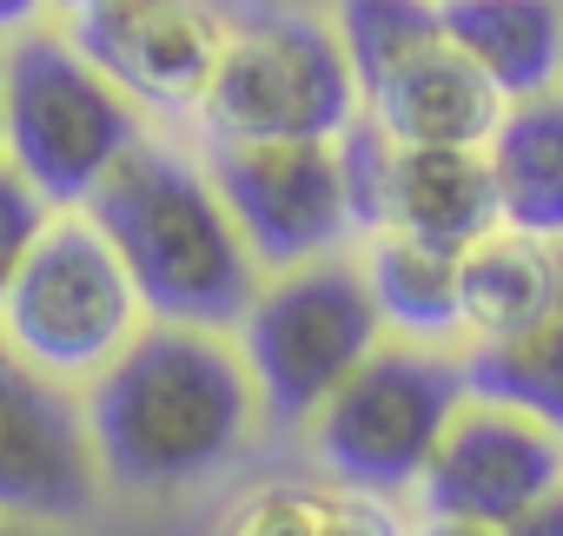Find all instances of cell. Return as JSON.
<instances>
[{"label": "cell", "mask_w": 563, "mask_h": 536, "mask_svg": "<svg viewBox=\"0 0 563 536\" xmlns=\"http://www.w3.org/2000/svg\"><path fill=\"white\" fill-rule=\"evenodd\" d=\"M87 444L107 483L173 496L219 477L258 431V384L219 332L146 325L87 378Z\"/></svg>", "instance_id": "obj_1"}, {"label": "cell", "mask_w": 563, "mask_h": 536, "mask_svg": "<svg viewBox=\"0 0 563 536\" xmlns=\"http://www.w3.org/2000/svg\"><path fill=\"white\" fill-rule=\"evenodd\" d=\"M87 219L120 252L153 325L239 332L258 292V258L199 166L140 139L87 199Z\"/></svg>", "instance_id": "obj_2"}, {"label": "cell", "mask_w": 563, "mask_h": 536, "mask_svg": "<svg viewBox=\"0 0 563 536\" xmlns=\"http://www.w3.org/2000/svg\"><path fill=\"white\" fill-rule=\"evenodd\" d=\"M0 113H8V159L54 212L87 205L107 172L146 139L140 107L67 41L21 34L0 54Z\"/></svg>", "instance_id": "obj_3"}, {"label": "cell", "mask_w": 563, "mask_h": 536, "mask_svg": "<svg viewBox=\"0 0 563 536\" xmlns=\"http://www.w3.org/2000/svg\"><path fill=\"white\" fill-rule=\"evenodd\" d=\"M378 345H385V319L372 305L365 265L352 258H312L258 279L239 319V358L258 384V404L278 424H312L319 404Z\"/></svg>", "instance_id": "obj_4"}, {"label": "cell", "mask_w": 563, "mask_h": 536, "mask_svg": "<svg viewBox=\"0 0 563 536\" xmlns=\"http://www.w3.org/2000/svg\"><path fill=\"white\" fill-rule=\"evenodd\" d=\"M140 319L146 305L107 232L87 212H54L0 305V338L54 384H87L146 332Z\"/></svg>", "instance_id": "obj_5"}, {"label": "cell", "mask_w": 563, "mask_h": 536, "mask_svg": "<svg viewBox=\"0 0 563 536\" xmlns=\"http://www.w3.org/2000/svg\"><path fill=\"white\" fill-rule=\"evenodd\" d=\"M365 113L339 27L319 14H252L225 27L199 120L212 139H339Z\"/></svg>", "instance_id": "obj_6"}, {"label": "cell", "mask_w": 563, "mask_h": 536, "mask_svg": "<svg viewBox=\"0 0 563 536\" xmlns=\"http://www.w3.org/2000/svg\"><path fill=\"white\" fill-rule=\"evenodd\" d=\"M464 404V371L457 358L431 345H378L312 417V450L319 464L372 496L418 490L438 437L451 431Z\"/></svg>", "instance_id": "obj_7"}, {"label": "cell", "mask_w": 563, "mask_h": 536, "mask_svg": "<svg viewBox=\"0 0 563 536\" xmlns=\"http://www.w3.org/2000/svg\"><path fill=\"white\" fill-rule=\"evenodd\" d=\"M206 179L265 272L339 258L358 238L332 139H219Z\"/></svg>", "instance_id": "obj_8"}, {"label": "cell", "mask_w": 563, "mask_h": 536, "mask_svg": "<svg viewBox=\"0 0 563 536\" xmlns=\"http://www.w3.org/2000/svg\"><path fill=\"white\" fill-rule=\"evenodd\" d=\"M93 496L100 464L87 444L80 398L0 338V516L47 529L87 516Z\"/></svg>", "instance_id": "obj_9"}, {"label": "cell", "mask_w": 563, "mask_h": 536, "mask_svg": "<svg viewBox=\"0 0 563 536\" xmlns=\"http://www.w3.org/2000/svg\"><path fill=\"white\" fill-rule=\"evenodd\" d=\"M67 41L146 113H199L225 54L212 0H107L74 14Z\"/></svg>", "instance_id": "obj_10"}, {"label": "cell", "mask_w": 563, "mask_h": 536, "mask_svg": "<svg viewBox=\"0 0 563 536\" xmlns=\"http://www.w3.org/2000/svg\"><path fill=\"white\" fill-rule=\"evenodd\" d=\"M556 483H563V437L556 431L464 398L451 431L438 437L424 477H418V496L431 516L504 529L523 503L550 496Z\"/></svg>", "instance_id": "obj_11"}, {"label": "cell", "mask_w": 563, "mask_h": 536, "mask_svg": "<svg viewBox=\"0 0 563 536\" xmlns=\"http://www.w3.org/2000/svg\"><path fill=\"white\" fill-rule=\"evenodd\" d=\"M504 93L444 41L431 54H418L411 67H398L378 93H365V113L398 139V146H490L497 120H504Z\"/></svg>", "instance_id": "obj_12"}, {"label": "cell", "mask_w": 563, "mask_h": 536, "mask_svg": "<svg viewBox=\"0 0 563 536\" xmlns=\"http://www.w3.org/2000/svg\"><path fill=\"white\" fill-rule=\"evenodd\" d=\"M438 21L504 100L563 87V0H438Z\"/></svg>", "instance_id": "obj_13"}, {"label": "cell", "mask_w": 563, "mask_h": 536, "mask_svg": "<svg viewBox=\"0 0 563 536\" xmlns=\"http://www.w3.org/2000/svg\"><path fill=\"white\" fill-rule=\"evenodd\" d=\"M497 225H504L497 179L477 146H398L385 232H405V238H424L444 252H471Z\"/></svg>", "instance_id": "obj_14"}, {"label": "cell", "mask_w": 563, "mask_h": 536, "mask_svg": "<svg viewBox=\"0 0 563 536\" xmlns=\"http://www.w3.org/2000/svg\"><path fill=\"white\" fill-rule=\"evenodd\" d=\"M484 159L497 179L504 225L556 245L563 238V87L537 100H510Z\"/></svg>", "instance_id": "obj_15"}, {"label": "cell", "mask_w": 563, "mask_h": 536, "mask_svg": "<svg viewBox=\"0 0 563 536\" xmlns=\"http://www.w3.org/2000/svg\"><path fill=\"white\" fill-rule=\"evenodd\" d=\"M464 286V332L471 338H510L543 319H556V245L497 225L457 258Z\"/></svg>", "instance_id": "obj_16"}, {"label": "cell", "mask_w": 563, "mask_h": 536, "mask_svg": "<svg viewBox=\"0 0 563 536\" xmlns=\"http://www.w3.org/2000/svg\"><path fill=\"white\" fill-rule=\"evenodd\" d=\"M457 258L444 245L405 238V232H372V258H365V286L372 305L385 319V332H398L405 345H444L464 332V286H457Z\"/></svg>", "instance_id": "obj_17"}, {"label": "cell", "mask_w": 563, "mask_h": 536, "mask_svg": "<svg viewBox=\"0 0 563 536\" xmlns=\"http://www.w3.org/2000/svg\"><path fill=\"white\" fill-rule=\"evenodd\" d=\"M457 371H464V398L517 411L563 437V319H543L510 338H471Z\"/></svg>", "instance_id": "obj_18"}, {"label": "cell", "mask_w": 563, "mask_h": 536, "mask_svg": "<svg viewBox=\"0 0 563 536\" xmlns=\"http://www.w3.org/2000/svg\"><path fill=\"white\" fill-rule=\"evenodd\" d=\"M225 536H405L391 496L352 490V483H272L252 503H239V516L225 523Z\"/></svg>", "instance_id": "obj_19"}, {"label": "cell", "mask_w": 563, "mask_h": 536, "mask_svg": "<svg viewBox=\"0 0 563 536\" xmlns=\"http://www.w3.org/2000/svg\"><path fill=\"white\" fill-rule=\"evenodd\" d=\"M332 27H339V47L358 74V93H378L398 67L444 47L438 0H339Z\"/></svg>", "instance_id": "obj_20"}, {"label": "cell", "mask_w": 563, "mask_h": 536, "mask_svg": "<svg viewBox=\"0 0 563 536\" xmlns=\"http://www.w3.org/2000/svg\"><path fill=\"white\" fill-rule=\"evenodd\" d=\"M332 153H339V172H345L352 225H358V232H385V225H391V172H398V139H391L372 113H358V120L332 139Z\"/></svg>", "instance_id": "obj_21"}, {"label": "cell", "mask_w": 563, "mask_h": 536, "mask_svg": "<svg viewBox=\"0 0 563 536\" xmlns=\"http://www.w3.org/2000/svg\"><path fill=\"white\" fill-rule=\"evenodd\" d=\"M47 225H54V205H47L8 159H0V305H8L21 265H27V252L41 245Z\"/></svg>", "instance_id": "obj_22"}, {"label": "cell", "mask_w": 563, "mask_h": 536, "mask_svg": "<svg viewBox=\"0 0 563 536\" xmlns=\"http://www.w3.org/2000/svg\"><path fill=\"white\" fill-rule=\"evenodd\" d=\"M497 536H563V483L550 490V496H537V503H523Z\"/></svg>", "instance_id": "obj_23"}, {"label": "cell", "mask_w": 563, "mask_h": 536, "mask_svg": "<svg viewBox=\"0 0 563 536\" xmlns=\"http://www.w3.org/2000/svg\"><path fill=\"white\" fill-rule=\"evenodd\" d=\"M41 14H47V0H0V41L34 34V27H41Z\"/></svg>", "instance_id": "obj_24"}, {"label": "cell", "mask_w": 563, "mask_h": 536, "mask_svg": "<svg viewBox=\"0 0 563 536\" xmlns=\"http://www.w3.org/2000/svg\"><path fill=\"white\" fill-rule=\"evenodd\" d=\"M418 536H497V529H484V523H457V516H431Z\"/></svg>", "instance_id": "obj_25"}, {"label": "cell", "mask_w": 563, "mask_h": 536, "mask_svg": "<svg viewBox=\"0 0 563 536\" xmlns=\"http://www.w3.org/2000/svg\"><path fill=\"white\" fill-rule=\"evenodd\" d=\"M47 8H60V14L74 21V14H93V8H107V0H47Z\"/></svg>", "instance_id": "obj_26"}, {"label": "cell", "mask_w": 563, "mask_h": 536, "mask_svg": "<svg viewBox=\"0 0 563 536\" xmlns=\"http://www.w3.org/2000/svg\"><path fill=\"white\" fill-rule=\"evenodd\" d=\"M0 536H41V523H14V516H0Z\"/></svg>", "instance_id": "obj_27"}, {"label": "cell", "mask_w": 563, "mask_h": 536, "mask_svg": "<svg viewBox=\"0 0 563 536\" xmlns=\"http://www.w3.org/2000/svg\"><path fill=\"white\" fill-rule=\"evenodd\" d=\"M556 319H563V238H556Z\"/></svg>", "instance_id": "obj_28"}, {"label": "cell", "mask_w": 563, "mask_h": 536, "mask_svg": "<svg viewBox=\"0 0 563 536\" xmlns=\"http://www.w3.org/2000/svg\"><path fill=\"white\" fill-rule=\"evenodd\" d=\"M0 153H8V113H0Z\"/></svg>", "instance_id": "obj_29"}]
</instances>
